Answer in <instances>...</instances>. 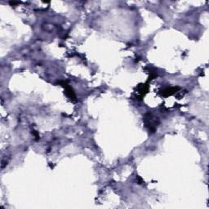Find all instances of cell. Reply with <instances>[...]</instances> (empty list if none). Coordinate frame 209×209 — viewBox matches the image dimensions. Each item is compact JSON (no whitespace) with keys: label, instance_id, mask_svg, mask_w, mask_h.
I'll use <instances>...</instances> for the list:
<instances>
[{"label":"cell","instance_id":"obj_1","mask_svg":"<svg viewBox=\"0 0 209 209\" xmlns=\"http://www.w3.org/2000/svg\"><path fill=\"white\" fill-rule=\"evenodd\" d=\"M62 86H64V87L66 88V93L67 96L71 100L75 101V100H76V96H75V94H74V92H73V89L70 88V86H68L66 83H64V84H63Z\"/></svg>","mask_w":209,"mask_h":209},{"label":"cell","instance_id":"obj_2","mask_svg":"<svg viewBox=\"0 0 209 209\" xmlns=\"http://www.w3.org/2000/svg\"><path fill=\"white\" fill-rule=\"evenodd\" d=\"M179 89V88H165L163 91V95L165 96H169L173 95L175 92H176V91Z\"/></svg>","mask_w":209,"mask_h":209}]
</instances>
